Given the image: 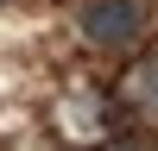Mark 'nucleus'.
<instances>
[{"label":"nucleus","instance_id":"f257e3e1","mask_svg":"<svg viewBox=\"0 0 158 151\" xmlns=\"http://www.w3.org/2000/svg\"><path fill=\"white\" fill-rule=\"evenodd\" d=\"M82 38L95 50H127L139 38V0H89L82 6Z\"/></svg>","mask_w":158,"mask_h":151},{"label":"nucleus","instance_id":"f03ea898","mask_svg":"<svg viewBox=\"0 0 158 151\" xmlns=\"http://www.w3.org/2000/svg\"><path fill=\"white\" fill-rule=\"evenodd\" d=\"M127 101H133L139 113H152V120H158V57L133 63V76H127Z\"/></svg>","mask_w":158,"mask_h":151},{"label":"nucleus","instance_id":"7ed1b4c3","mask_svg":"<svg viewBox=\"0 0 158 151\" xmlns=\"http://www.w3.org/2000/svg\"><path fill=\"white\" fill-rule=\"evenodd\" d=\"M101 151H133V145H101Z\"/></svg>","mask_w":158,"mask_h":151}]
</instances>
